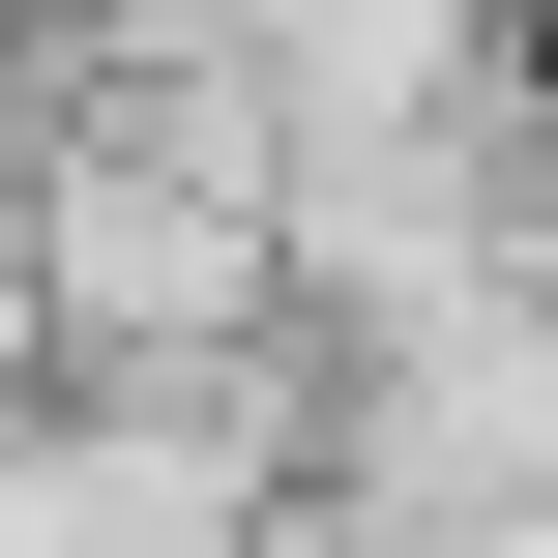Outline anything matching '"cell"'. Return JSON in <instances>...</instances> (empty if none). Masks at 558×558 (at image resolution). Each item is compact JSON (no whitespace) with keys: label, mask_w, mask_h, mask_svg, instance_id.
<instances>
[{"label":"cell","mask_w":558,"mask_h":558,"mask_svg":"<svg viewBox=\"0 0 558 558\" xmlns=\"http://www.w3.org/2000/svg\"><path fill=\"white\" fill-rule=\"evenodd\" d=\"M265 412L206 383H0V558H265Z\"/></svg>","instance_id":"obj_1"}]
</instances>
